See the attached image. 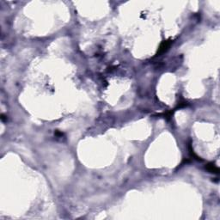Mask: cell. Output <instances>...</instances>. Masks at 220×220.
<instances>
[{"label":"cell","mask_w":220,"mask_h":220,"mask_svg":"<svg viewBox=\"0 0 220 220\" xmlns=\"http://www.w3.org/2000/svg\"><path fill=\"white\" fill-rule=\"evenodd\" d=\"M171 41H164L160 45V47H159V48H158V51H157V53H156V56H159V55H161V54H163V53H165L169 48H170V46L171 45Z\"/></svg>","instance_id":"6da1fadb"},{"label":"cell","mask_w":220,"mask_h":220,"mask_svg":"<svg viewBox=\"0 0 220 220\" xmlns=\"http://www.w3.org/2000/svg\"><path fill=\"white\" fill-rule=\"evenodd\" d=\"M205 169L211 173H214V174H218L219 172V170L218 167H216L213 163H209L205 166Z\"/></svg>","instance_id":"7a4b0ae2"}]
</instances>
